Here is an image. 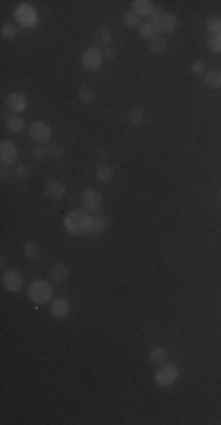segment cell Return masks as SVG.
I'll return each instance as SVG.
<instances>
[{
    "label": "cell",
    "instance_id": "8d00e7d4",
    "mask_svg": "<svg viewBox=\"0 0 221 425\" xmlns=\"http://www.w3.org/2000/svg\"><path fill=\"white\" fill-rule=\"evenodd\" d=\"M97 158H101V161L106 163V151H104V149H99V151H97Z\"/></svg>",
    "mask_w": 221,
    "mask_h": 425
},
{
    "label": "cell",
    "instance_id": "30bf717a",
    "mask_svg": "<svg viewBox=\"0 0 221 425\" xmlns=\"http://www.w3.org/2000/svg\"><path fill=\"white\" fill-rule=\"evenodd\" d=\"M17 158H19V149H17L15 142H10V139H5L3 144H0V161H3V165H15Z\"/></svg>",
    "mask_w": 221,
    "mask_h": 425
},
{
    "label": "cell",
    "instance_id": "e575fe53",
    "mask_svg": "<svg viewBox=\"0 0 221 425\" xmlns=\"http://www.w3.org/2000/svg\"><path fill=\"white\" fill-rule=\"evenodd\" d=\"M191 71L193 73H198V76H205L207 71H205V62H193L191 64Z\"/></svg>",
    "mask_w": 221,
    "mask_h": 425
},
{
    "label": "cell",
    "instance_id": "d6a6232c",
    "mask_svg": "<svg viewBox=\"0 0 221 425\" xmlns=\"http://www.w3.org/2000/svg\"><path fill=\"white\" fill-rule=\"evenodd\" d=\"M209 50H212V52H221V33H216V36L209 38Z\"/></svg>",
    "mask_w": 221,
    "mask_h": 425
},
{
    "label": "cell",
    "instance_id": "83f0119b",
    "mask_svg": "<svg viewBox=\"0 0 221 425\" xmlns=\"http://www.w3.org/2000/svg\"><path fill=\"white\" fill-rule=\"evenodd\" d=\"M40 253H43V250H40V246L36 243V241H29V243L24 246V255H26L29 260H38Z\"/></svg>",
    "mask_w": 221,
    "mask_h": 425
},
{
    "label": "cell",
    "instance_id": "603a6c76",
    "mask_svg": "<svg viewBox=\"0 0 221 425\" xmlns=\"http://www.w3.org/2000/svg\"><path fill=\"white\" fill-rule=\"evenodd\" d=\"M64 154H66V149H64V144H59V142H50L47 144V156L50 158H54V161H59V158H64Z\"/></svg>",
    "mask_w": 221,
    "mask_h": 425
},
{
    "label": "cell",
    "instance_id": "5b68a950",
    "mask_svg": "<svg viewBox=\"0 0 221 425\" xmlns=\"http://www.w3.org/2000/svg\"><path fill=\"white\" fill-rule=\"evenodd\" d=\"M80 203H83V210H87V213H99L101 206H104V196H101L99 189L87 187L80 194Z\"/></svg>",
    "mask_w": 221,
    "mask_h": 425
},
{
    "label": "cell",
    "instance_id": "7a4b0ae2",
    "mask_svg": "<svg viewBox=\"0 0 221 425\" xmlns=\"http://www.w3.org/2000/svg\"><path fill=\"white\" fill-rule=\"evenodd\" d=\"M29 300L33 305H50L54 300V288L45 279H36L29 286Z\"/></svg>",
    "mask_w": 221,
    "mask_h": 425
},
{
    "label": "cell",
    "instance_id": "8992f818",
    "mask_svg": "<svg viewBox=\"0 0 221 425\" xmlns=\"http://www.w3.org/2000/svg\"><path fill=\"white\" fill-rule=\"evenodd\" d=\"M179 366H174V364H160L158 366V371H155V383L160 387H169V385H174L176 383V378H179Z\"/></svg>",
    "mask_w": 221,
    "mask_h": 425
},
{
    "label": "cell",
    "instance_id": "836d02e7",
    "mask_svg": "<svg viewBox=\"0 0 221 425\" xmlns=\"http://www.w3.org/2000/svg\"><path fill=\"white\" fill-rule=\"evenodd\" d=\"M101 52H104V59H108V62H113L115 57H118V52H115V47H113V45L104 47V50H101Z\"/></svg>",
    "mask_w": 221,
    "mask_h": 425
},
{
    "label": "cell",
    "instance_id": "ba28073f",
    "mask_svg": "<svg viewBox=\"0 0 221 425\" xmlns=\"http://www.w3.org/2000/svg\"><path fill=\"white\" fill-rule=\"evenodd\" d=\"M29 135L36 144H50V142H52V128H50L45 121H36V123L29 128Z\"/></svg>",
    "mask_w": 221,
    "mask_h": 425
},
{
    "label": "cell",
    "instance_id": "d6986e66",
    "mask_svg": "<svg viewBox=\"0 0 221 425\" xmlns=\"http://www.w3.org/2000/svg\"><path fill=\"white\" fill-rule=\"evenodd\" d=\"M137 36H139L141 40H146V43H148V40L155 38L158 33H155V26H153L151 22H141V26L137 29Z\"/></svg>",
    "mask_w": 221,
    "mask_h": 425
},
{
    "label": "cell",
    "instance_id": "9a60e30c",
    "mask_svg": "<svg viewBox=\"0 0 221 425\" xmlns=\"http://www.w3.org/2000/svg\"><path fill=\"white\" fill-rule=\"evenodd\" d=\"M132 12H137L139 17H151L155 12V5L151 0H134L132 3Z\"/></svg>",
    "mask_w": 221,
    "mask_h": 425
},
{
    "label": "cell",
    "instance_id": "cb8c5ba5",
    "mask_svg": "<svg viewBox=\"0 0 221 425\" xmlns=\"http://www.w3.org/2000/svg\"><path fill=\"white\" fill-rule=\"evenodd\" d=\"M0 33H3V38H8V40H15L17 36H19V24H15V22H8V24H3V29H0Z\"/></svg>",
    "mask_w": 221,
    "mask_h": 425
},
{
    "label": "cell",
    "instance_id": "9c48e42d",
    "mask_svg": "<svg viewBox=\"0 0 221 425\" xmlns=\"http://www.w3.org/2000/svg\"><path fill=\"white\" fill-rule=\"evenodd\" d=\"M3 288L10 293H17L24 288V277L19 270H5L3 272Z\"/></svg>",
    "mask_w": 221,
    "mask_h": 425
},
{
    "label": "cell",
    "instance_id": "484cf974",
    "mask_svg": "<svg viewBox=\"0 0 221 425\" xmlns=\"http://www.w3.org/2000/svg\"><path fill=\"white\" fill-rule=\"evenodd\" d=\"M148 359H151L153 364H158V366H160V364L167 362V350H165V348H153L151 352H148Z\"/></svg>",
    "mask_w": 221,
    "mask_h": 425
},
{
    "label": "cell",
    "instance_id": "7c38bea8",
    "mask_svg": "<svg viewBox=\"0 0 221 425\" xmlns=\"http://www.w3.org/2000/svg\"><path fill=\"white\" fill-rule=\"evenodd\" d=\"M50 312H52V317L57 319H66L71 314V302L66 298H54L50 302Z\"/></svg>",
    "mask_w": 221,
    "mask_h": 425
},
{
    "label": "cell",
    "instance_id": "e0dca14e",
    "mask_svg": "<svg viewBox=\"0 0 221 425\" xmlns=\"http://www.w3.org/2000/svg\"><path fill=\"white\" fill-rule=\"evenodd\" d=\"M111 40H113V33L108 31V29H97V31H94V43H97V47H108Z\"/></svg>",
    "mask_w": 221,
    "mask_h": 425
},
{
    "label": "cell",
    "instance_id": "d590c367",
    "mask_svg": "<svg viewBox=\"0 0 221 425\" xmlns=\"http://www.w3.org/2000/svg\"><path fill=\"white\" fill-rule=\"evenodd\" d=\"M0 178H3V180H10V178H12V173L8 170V165H3V170H0Z\"/></svg>",
    "mask_w": 221,
    "mask_h": 425
},
{
    "label": "cell",
    "instance_id": "2e32d148",
    "mask_svg": "<svg viewBox=\"0 0 221 425\" xmlns=\"http://www.w3.org/2000/svg\"><path fill=\"white\" fill-rule=\"evenodd\" d=\"M146 45H148V52L151 54H162L167 50V40L162 38V36H155V38H151Z\"/></svg>",
    "mask_w": 221,
    "mask_h": 425
},
{
    "label": "cell",
    "instance_id": "6da1fadb",
    "mask_svg": "<svg viewBox=\"0 0 221 425\" xmlns=\"http://www.w3.org/2000/svg\"><path fill=\"white\" fill-rule=\"evenodd\" d=\"M90 224H92V215L87 210H69L64 215V227L66 232L73 234V236H80V234H90Z\"/></svg>",
    "mask_w": 221,
    "mask_h": 425
},
{
    "label": "cell",
    "instance_id": "44dd1931",
    "mask_svg": "<svg viewBox=\"0 0 221 425\" xmlns=\"http://www.w3.org/2000/svg\"><path fill=\"white\" fill-rule=\"evenodd\" d=\"M205 85L212 88V90H221V71L214 69V71H207L205 73Z\"/></svg>",
    "mask_w": 221,
    "mask_h": 425
},
{
    "label": "cell",
    "instance_id": "74e56055",
    "mask_svg": "<svg viewBox=\"0 0 221 425\" xmlns=\"http://www.w3.org/2000/svg\"><path fill=\"white\" fill-rule=\"evenodd\" d=\"M219 201H221V189H219Z\"/></svg>",
    "mask_w": 221,
    "mask_h": 425
},
{
    "label": "cell",
    "instance_id": "4dcf8cb0",
    "mask_svg": "<svg viewBox=\"0 0 221 425\" xmlns=\"http://www.w3.org/2000/svg\"><path fill=\"white\" fill-rule=\"evenodd\" d=\"M12 178H15L17 182H24V180L29 178V168H26L24 163H17V165H15V173H12Z\"/></svg>",
    "mask_w": 221,
    "mask_h": 425
},
{
    "label": "cell",
    "instance_id": "1f68e13d",
    "mask_svg": "<svg viewBox=\"0 0 221 425\" xmlns=\"http://www.w3.org/2000/svg\"><path fill=\"white\" fill-rule=\"evenodd\" d=\"M31 156H33V161H43L47 156V147L45 144H36V147L31 149Z\"/></svg>",
    "mask_w": 221,
    "mask_h": 425
},
{
    "label": "cell",
    "instance_id": "ac0fdd59",
    "mask_svg": "<svg viewBox=\"0 0 221 425\" xmlns=\"http://www.w3.org/2000/svg\"><path fill=\"white\" fill-rule=\"evenodd\" d=\"M146 121V111L141 107H132L127 111V123L130 125H141Z\"/></svg>",
    "mask_w": 221,
    "mask_h": 425
},
{
    "label": "cell",
    "instance_id": "f546056e",
    "mask_svg": "<svg viewBox=\"0 0 221 425\" xmlns=\"http://www.w3.org/2000/svg\"><path fill=\"white\" fill-rule=\"evenodd\" d=\"M205 26H207V31L212 33V36H216V33H221V17H216V15H214V17H209V19H207V24H205Z\"/></svg>",
    "mask_w": 221,
    "mask_h": 425
},
{
    "label": "cell",
    "instance_id": "4fadbf2b",
    "mask_svg": "<svg viewBox=\"0 0 221 425\" xmlns=\"http://www.w3.org/2000/svg\"><path fill=\"white\" fill-rule=\"evenodd\" d=\"M64 194H66V185H64L61 180H47V182H45V196H47V199L59 201Z\"/></svg>",
    "mask_w": 221,
    "mask_h": 425
},
{
    "label": "cell",
    "instance_id": "277c9868",
    "mask_svg": "<svg viewBox=\"0 0 221 425\" xmlns=\"http://www.w3.org/2000/svg\"><path fill=\"white\" fill-rule=\"evenodd\" d=\"M148 22L155 26V33H169L176 29V17L169 12H160V10H155Z\"/></svg>",
    "mask_w": 221,
    "mask_h": 425
},
{
    "label": "cell",
    "instance_id": "8fae6325",
    "mask_svg": "<svg viewBox=\"0 0 221 425\" xmlns=\"http://www.w3.org/2000/svg\"><path fill=\"white\" fill-rule=\"evenodd\" d=\"M8 109L12 114H24L26 109H29V100H26V95L24 93H10L8 95Z\"/></svg>",
    "mask_w": 221,
    "mask_h": 425
},
{
    "label": "cell",
    "instance_id": "5bb4252c",
    "mask_svg": "<svg viewBox=\"0 0 221 425\" xmlns=\"http://www.w3.org/2000/svg\"><path fill=\"white\" fill-rule=\"evenodd\" d=\"M108 217H104V215H99V213H94L92 215V224H90V234L92 236H101L104 232H108Z\"/></svg>",
    "mask_w": 221,
    "mask_h": 425
},
{
    "label": "cell",
    "instance_id": "3957f363",
    "mask_svg": "<svg viewBox=\"0 0 221 425\" xmlns=\"http://www.w3.org/2000/svg\"><path fill=\"white\" fill-rule=\"evenodd\" d=\"M15 22L22 26V29H33L38 24V12L31 3H19L15 8Z\"/></svg>",
    "mask_w": 221,
    "mask_h": 425
},
{
    "label": "cell",
    "instance_id": "4316f807",
    "mask_svg": "<svg viewBox=\"0 0 221 425\" xmlns=\"http://www.w3.org/2000/svg\"><path fill=\"white\" fill-rule=\"evenodd\" d=\"M97 180L99 182H111L113 180V168L108 163H101L99 168H97Z\"/></svg>",
    "mask_w": 221,
    "mask_h": 425
},
{
    "label": "cell",
    "instance_id": "7402d4cb",
    "mask_svg": "<svg viewBox=\"0 0 221 425\" xmlns=\"http://www.w3.org/2000/svg\"><path fill=\"white\" fill-rule=\"evenodd\" d=\"M5 125H8L10 132H15V135H19V132H24V128H26V123H24V118H19L17 114H12V116L5 121Z\"/></svg>",
    "mask_w": 221,
    "mask_h": 425
},
{
    "label": "cell",
    "instance_id": "52a82bcc",
    "mask_svg": "<svg viewBox=\"0 0 221 425\" xmlns=\"http://www.w3.org/2000/svg\"><path fill=\"white\" fill-rule=\"evenodd\" d=\"M80 62H83V69L85 71H99L101 64H104V52H101L99 47H87L80 57Z\"/></svg>",
    "mask_w": 221,
    "mask_h": 425
},
{
    "label": "cell",
    "instance_id": "f1b7e54d",
    "mask_svg": "<svg viewBox=\"0 0 221 425\" xmlns=\"http://www.w3.org/2000/svg\"><path fill=\"white\" fill-rule=\"evenodd\" d=\"M78 100L83 102V104H92V102H94V90H92L90 85H80V90H78Z\"/></svg>",
    "mask_w": 221,
    "mask_h": 425
},
{
    "label": "cell",
    "instance_id": "ffe728a7",
    "mask_svg": "<svg viewBox=\"0 0 221 425\" xmlns=\"http://www.w3.org/2000/svg\"><path fill=\"white\" fill-rule=\"evenodd\" d=\"M50 274H52V281H66L69 279V267L64 263H57L50 267Z\"/></svg>",
    "mask_w": 221,
    "mask_h": 425
},
{
    "label": "cell",
    "instance_id": "d4e9b609",
    "mask_svg": "<svg viewBox=\"0 0 221 425\" xmlns=\"http://www.w3.org/2000/svg\"><path fill=\"white\" fill-rule=\"evenodd\" d=\"M122 24H125L127 29H139V26H141V17L130 10V12H125V15H122Z\"/></svg>",
    "mask_w": 221,
    "mask_h": 425
}]
</instances>
